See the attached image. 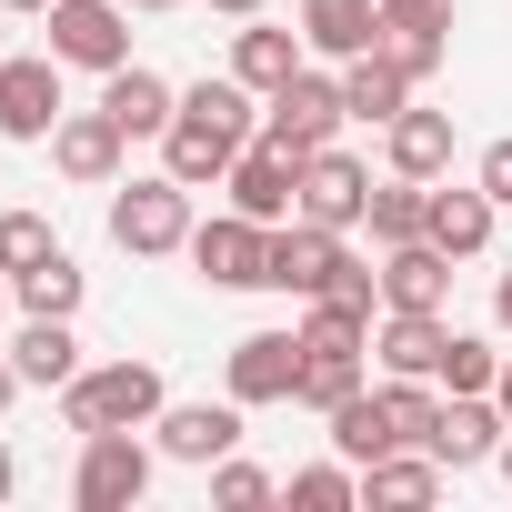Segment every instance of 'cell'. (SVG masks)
<instances>
[{
	"instance_id": "obj_22",
	"label": "cell",
	"mask_w": 512,
	"mask_h": 512,
	"mask_svg": "<svg viewBox=\"0 0 512 512\" xmlns=\"http://www.w3.org/2000/svg\"><path fill=\"white\" fill-rule=\"evenodd\" d=\"M302 41H312L322 61L382 51V0H302Z\"/></svg>"
},
{
	"instance_id": "obj_12",
	"label": "cell",
	"mask_w": 512,
	"mask_h": 512,
	"mask_svg": "<svg viewBox=\"0 0 512 512\" xmlns=\"http://www.w3.org/2000/svg\"><path fill=\"white\" fill-rule=\"evenodd\" d=\"M151 442H161V462H191V472H211L221 452H241V402H161Z\"/></svg>"
},
{
	"instance_id": "obj_18",
	"label": "cell",
	"mask_w": 512,
	"mask_h": 512,
	"mask_svg": "<svg viewBox=\"0 0 512 512\" xmlns=\"http://www.w3.org/2000/svg\"><path fill=\"white\" fill-rule=\"evenodd\" d=\"M492 221H502V201H492L482 181H442V191H432V221H422V241H442L452 262H472V251H492Z\"/></svg>"
},
{
	"instance_id": "obj_2",
	"label": "cell",
	"mask_w": 512,
	"mask_h": 512,
	"mask_svg": "<svg viewBox=\"0 0 512 512\" xmlns=\"http://www.w3.org/2000/svg\"><path fill=\"white\" fill-rule=\"evenodd\" d=\"M161 402H171L161 372L131 362V352H121V362H81V372L61 382V422H71V432H151Z\"/></svg>"
},
{
	"instance_id": "obj_5",
	"label": "cell",
	"mask_w": 512,
	"mask_h": 512,
	"mask_svg": "<svg viewBox=\"0 0 512 512\" xmlns=\"http://www.w3.org/2000/svg\"><path fill=\"white\" fill-rule=\"evenodd\" d=\"M151 462H161V442H141V432H81L71 502H81V512H131V502L151 492Z\"/></svg>"
},
{
	"instance_id": "obj_40",
	"label": "cell",
	"mask_w": 512,
	"mask_h": 512,
	"mask_svg": "<svg viewBox=\"0 0 512 512\" xmlns=\"http://www.w3.org/2000/svg\"><path fill=\"white\" fill-rule=\"evenodd\" d=\"M492 472H502V482H512V432H502V452H492Z\"/></svg>"
},
{
	"instance_id": "obj_30",
	"label": "cell",
	"mask_w": 512,
	"mask_h": 512,
	"mask_svg": "<svg viewBox=\"0 0 512 512\" xmlns=\"http://www.w3.org/2000/svg\"><path fill=\"white\" fill-rule=\"evenodd\" d=\"M492 372H502V352H492L482 332H452V342H442V372H432V382H442V392H492Z\"/></svg>"
},
{
	"instance_id": "obj_29",
	"label": "cell",
	"mask_w": 512,
	"mask_h": 512,
	"mask_svg": "<svg viewBox=\"0 0 512 512\" xmlns=\"http://www.w3.org/2000/svg\"><path fill=\"white\" fill-rule=\"evenodd\" d=\"M211 502H221V512H262V502H282V482H272L262 462L221 452V462H211Z\"/></svg>"
},
{
	"instance_id": "obj_6",
	"label": "cell",
	"mask_w": 512,
	"mask_h": 512,
	"mask_svg": "<svg viewBox=\"0 0 512 512\" xmlns=\"http://www.w3.org/2000/svg\"><path fill=\"white\" fill-rule=\"evenodd\" d=\"M51 61L61 71H121L131 61V0H51Z\"/></svg>"
},
{
	"instance_id": "obj_35",
	"label": "cell",
	"mask_w": 512,
	"mask_h": 512,
	"mask_svg": "<svg viewBox=\"0 0 512 512\" xmlns=\"http://www.w3.org/2000/svg\"><path fill=\"white\" fill-rule=\"evenodd\" d=\"M492 322H502V332H512V272H502V282H492Z\"/></svg>"
},
{
	"instance_id": "obj_25",
	"label": "cell",
	"mask_w": 512,
	"mask_h": 512,
	"mask_svg": "<svg viewBox=\"0 0 512 512\" xmlns=\"http://www.w3.org/2000/svg\"><path fill=\"white\" fill-rule=\"evenodd\" d=\"M422 221H432V181H372V211H362V231L392 251V241H422Z\"/></svg>"
},
{
	"instance_id": "obj_28",
	"label": "cell",
	"mask_w": 512,
	"mask_h": 512,
	"mask_svg": "<svg viewBox=\"0 0 512 512\" xmlns=\"http://www.w3.org/2000/svg\"><path fill=\"white\" fill-rule=\"evenodd\" d=\"M352 392H362V352H312V342H302V392H292V402H302V412H332V402H352Z\"/></svg>"
},
{
	"instance_id": "obj_43",
	"label": "cell",
	"mask_w": 512,
	"mask_h": 512,
	"mask_svg": "<svg viewBox=\"0 0 512 512\" xmlns=\"http://www.w3.org/2000/svg\"><path fill=\"white\" fill-rule=\"evenodd\" d=\"M0 312H11V272H0Z\"/></svg>"
},
{
	"instance_id": "obj_15",
	"label": "cell",
	"mask_w": 512,
	"mask_h": 512,
	"mask_svg": "<svg viewBox=\"0 0 512 512\" xmlns=\"http://www.w3.org/2000/svg\"><path fill=\"white\" fill-rule=\"evenodd\" d=\"M452 302V251L442 241H392L382 251V312H442Z\"/></svg>"
},
{
	"instance_id": "obj_9",
	"label": "cell",
	"mask_w": 512,
	"mask_h": 512,
	"mask_svg": "<svg viewBox=\"0 0 512 512\" xmlns=\"http://www.w3.org/2000/svg\"><path fill=\"white\" fill-rule=\"evenodd\" d=\"M221 382H231L241 412H251V402H292V392H302V332H241L231 362H221Z\"/></svg>"
},
{
	"instance_id": "obj_33",
	"label": "cell",
	"mask_w": 512,
	"mask_h": 512,
	"mask_svg": "<svg viewBox=\"0 0 512 512\" xmlns=\"http://www.w3.org/2000/svg\"><path fill=\"white\" fill-rule=\"evenodd\" d=\"M382 51H392V61H402V71H412V91H422V81H432V71H442V51H452V41H382Z\"/></svg>"
},
{
	"instance_id": "obj_36",
	"label": "cell",
	"mask_w": 512,
	"mask_h": 512,
	"mask_svg": "<svg viewBox=\"0 0 512 512\" xmlns=\"http://www.w3.org/2000/svg\"><path fill=\"white\" fill-rule=\"evenodd\" d=\"M492 402H502V422H512V352H502V372H492Z\"/></svg>"
},
{
	"instance_id": "obj_3",
	"label": "cell",
	"mask_w": 512,
	"mask_h": 512,
	"mask_svg": "<svg viewBox=\"0 0 512 512\" xmlns=\"http://www.w3.org/2000/svg\"><path fill=\"white\" fill-rule=\"evenodd\" d=\"M111 241L131 262H161V251H191V181L151 171V181H111Z\"/></svg>"
},
{
	"instance_id": "obj_10",
	"label": "cell",
	"mask_w": 512,
	"mask_h": 512,
	"mask_svg": "<svg viewBox=\"0 0 512 512\" xmlns=\"http://www.w3.org/2000/svg\"><path fill=\"white\" fill-rule=\"evenodd\" d=\"M121 151H131V131L111 111H61V131H51V171L81 181V191H111L121 181Z\"/></svg>"
},
{
	"instance_id": "obj_21",
	"label": "cell",
	"mask_w": 512,
	"mask_h": 512,
	"mask_svg": "<svg viewBox=\"0 0 512 512\" xmlns=\"http://www.w3.org/2000/svg\"><path fill=\"white\" fill-rule=\"evenodd\" d=\"M442 342H452L442 312H382V322H372V352H382V372H402V382H432V372H442Z\"/></svg>"
},
{
	"instance_id": "obj_26",
	"label": "cell",
	"mask_w": 512,
	"mask_h": 512,
	"mask_svg": "<svg viewBox=\"0 0 512 512\" xmlns=\"http://www.w3.org/2000/svg\"><path fill=\"white\" fill-rule=\"evenodd\" d=\"M11 302H21V312H61V322H71V312H81V262H71V251H41L31 272H11Z\"/></svg>"
},
{
	"instance_id": "obj_14",
	"label": "cell",
	"mask_w": 512,
	"mask_h": 512,
	"mask_svg": "<svg viewBox=\"0 0 512 512\" xmlns=\"http://www.w3.org/2000/svg\"><path fill=\"white\" fill-rule=\"evenodd\" d=\"M61 61H0V141H51L61 131Z\"/></svg>"
},
{
	"instance_id": "obj_23",
	"label": "cell",
	"mask_w": 512,
	"mask_h": 512,
	"mask_svg": "<svg viewBox=\"0 0 512 512\" xmlns=\"http://www.w3.org/2000/svg\"><path fill=\"white\" fill-rule=\"evenodd\" d=\"M302 51H312L302 31H272V21H241V31H231V81L272 101V91H282V81L302 71Z\"/></svg>"
},
{
	"instance_id": "obj_7",
	"label": "cell",
	"mask_w": 512,
	"mask_h": 512,
	"mask_svg": "<svg viewBox=\"0 0 512 512\" xmlns=\"http://www.w3.org/2000/svg\"><path fill=\"white\" fill-rule=\"evenodd\" d=\"M352 111H342V81H322L312 61L262 101V141H282V151H332V131H342Z\"/></svg>"
},
{
	"instance_id": "obj_38",
	"label": "cell",
	"mask_w": 512,
	"mask_h": 512,
	"mask_svg": "<svg viewBox=\"0 0 512 512\" xmlns=\"http://www.w3.org/2000/svg\"><path fill=\"white\" fill-rule=\"evenodd\" d=\"M11 482H21V462H11V442H0V502H11Z\"/></svg>"
},
{
	"instance_id": "obj_13",
	"label": "cell",
	"mask_w": 512,
	"mask_h": 512,
	"mask_svg": "<svg viewBox=\"0 0 512 512\" xmlns=\"http://www.w3.org/2000/svg\"><path fill=\"white\" fill-rule=\"evenodd\" d=\"M502 432H512V422H502V402H492V392H442V412H432V442H422V452H432L442 472H472V462H492V452H502Z\"/></svg>"
},
{
	"instance_id": "obj_27",
	"label": "cell",
	"mask_w": 512,
	"mask_h": 512,
	"mask_svg": "<svg viewBox=\"0 0 512 512\" xmlns=\"http://www.w3.org/2000/svg\"><path fill=\"white\" fill-rule=\"evenodd\" d=\"M282 502H302V512H352V502H362V462H342V452H332V462H302V472L282 482Z\"/></svg>"
},
{
	"instance_id": "obj_42",
	"label": "cell",
	"mask_w": 512,
	"mask_h": 512,
	"mask_svg": "<svg viewBox=\"0 0 512 512\" xmlns=\"http://www.w3.org/2000/svg\"><path fill=\"white\" fill-rule=\"evenodd\" d=\"M131 11H181V0H131Z\"/></svg>"
},
{
	"instance_id": "obj_24",
	"label": "cell",
	"mask_w": 512,
	"mask_h": 512,
	"mask_svg": "<svg viewBox=\"0 0 512 512\" xmlns=\"http://www.w3.org/2000/svg\"><path fill=\"white\" fill-rule=\"evenodd\" d=\"M342 111L382 131L392 111H412V71H402L392 51H362V61H342Z\"/></svg>"
},
{
	"instance_id": "obj_8",
	"label": "cell",
	"mask_w": 512,
	"mask_h": 512,
	"mask_svg": "<svg viewBox=\"0 0 512 512\" xmlns=\"http://www.w3.org/2000/svg\"><path fill=\"white\" fill-rule=\"evenodd\" d=\"M221 191H231V211H251V221H292V211H302V151L241 141V161L221 171Z\"/></svg>"
},
{
	"instance_id": "obj_31",
	"label": "cell",
	"mask_w": 512,
	"mask_h": 512,
	"mask_svg": "<svg viewBox=\"0 0 512 512\" xmlns=\"http://www.w3.org/2000/svg\"><path fill=\"white\" fill-rule=\"evenodd\" d=\"M382 41H452V0H382Z\"/></svg>"
},
{
	"instance_id": "obj_32",
	"label": "cell",
	"mask_w": 512,
	"mask_h": 512,
	"mask_svg": "<svg viewBox=\"0 0 512 512\" xmlns=\"http://www.w3.org/2000/svg\"><path fill=\"white\" fill-rule=\"evenodd\" d=\"M41 251H61L41 211H0V272H31V262H41Z\"/></svg>"
},
{
	"instance_id": "obj_4",
	"label": "cell",
	"mask_w": 512,
	"mask_h": 512,
	"mask_svg": "<svg viewBox=\"0 0 512 512\" xmlns=\"http://www.w3.org/2000/svg\"><path fill=\"white\" fill-rule=\"evenodd\" d=\"M191 272L211 292H272V221H251V211L191 221Z\"/></svg>"
},
{
	"instance_id": "obj_16",
	"label": "cell",
	"mask_w": 512,
	"mask_h": 512,
	"mask_svg": "<svg viewBox=\"0 0 512 512\" xmlns=\"http://www.w3.org/2000/svg\"><path fill=\"white\" fill-rule=\"evenodd\" d=\"M101 111L131 131V141H161L171 121H181V91L161 81V71H141V61H121V71H101Z\"/></svg>"
},
{
	"instance_id": "obj_17",
	"label": "cell",
	"mask_w": 512,
	"mask_h": 512,
	"mask_svg": "<svg viewBox=\"0 0 512 512\" xmlns=\"http://www.w3.org/2000/svg\"><path fill=\"white\" fill-rule=\"evenodd\" d=\"M11 372H21V392H61V382L81 372V332H71L61 312H21V332H11Z\"/></svg>"
},
{
	"instance_id": "obj_39",
	"label": "cell",
	"mask_w": 512,
	"mask_h": 512,
	"mask_svg": "<svg viewBox=\"0 0 512 512\" xmlns=\"http://www.w3.org/2000/svg\"><path fill=\"white\" fill-rule=\"evenodd\" d=\"M11 392H21V372H11V352H0V412H11Z\"/></svg>"
},
{
	"instance_id": "obj_19",
	"label": "cell",
	"mask_w": 512,
	"mask_h": 512,
	"mask_svg": "<svg viewBox=\"0 0 512 512\" xmlns=\"http://www.w3.org/2000/svg\"><path fill=\"white\" fill-rule=\"evenodd\" d=\"M382 161H392L402 181H442V171H452V111H422V101L392 111V121H382Z\"/></svg>"
},
{
	"instance_id": "obj_37",
	"label": "cell",
	"mask_w": 512,
	"mask_h": 512,
	"mask_svg": "<svg viewBox=\"0 0 512 512\" xmlns=\"http://www.w3.org/2000/svg\"><path fill=\"white\" fill-rule=\"evenodd\" d=\"M211 11H221V21H262V0H211Z\"/></svg>"
},
{
	"instance_id": "obj_41",
	"label": "cell",
	"mask_w": 512,
	"mask_h": 512,
	"mask_svg": "<svg viewBox=\"0 0 512 512\" xmlns=\"http://www.w3.org/2000/svg\"><path fill=\"white\" fill-rule=\"evenodd\" d=\"M0 11H51V0H0Z\"/></svg>"
},
{
	"instance_id": "obj_1",
	"label": "cell",
	"mask_w": 512,
	"mask_h": 512,
	"mask_svg": "<svg viewBox=\"0 0 512 512\" xmlns=\"http://www.w3.org/2000/svg\"><path fill=\"white\" fill-rule=\"evenodd\" d=\"M272 292L292 302H322V292H352V302H382V272L352 251V231H322V221H272Z\"/></svg>"
},
{
	"instance_id": "obj_20",
	"label": "cell",
	"mask_w": 512,
	"mask_h": 512,
	"mask_svg": "<svg viewBox=\"0 0 512 512\" xmlns=\"http://www.w3.org/2000/svg\"><path fill=\"white\" fill-rule=\"evenodd\" d=\"M362 502H372V512H432V502H442V462H432L422 442H402V452L362 462Z\"/></svg>"
},
{
	"instance_id": "obj_11",
	"label": "cell",
	"mask_w": 512,
	"mask_h": 512,
	"mask_svg": "<svg viewBox=\"0 0 512 512\" xmlns=\"http://www.w3.org/2000/svg\"><path fill=\"white\" fill-rule=\"evenodd\" d=\"M362 211H372V171L332 141V151H302V221H322V231H362Z\"/></svg>"
},
{
	"instance_id": "obj_34",
	"label": "cell",
	"mask_w": 512,
	"mask_h": 512,
	"mask_svg": "<svg viewBox=\"0 0 512 512\" xmlns=\"http://www.w3.org/2000/svg\"><path fill=\"white\" fill-rule=\"evenodd\" d=\"M472 181H482V191H492V201H502V211H512V141H492V151H482V171H472Z\"/></svg>"
}]
</instances>
